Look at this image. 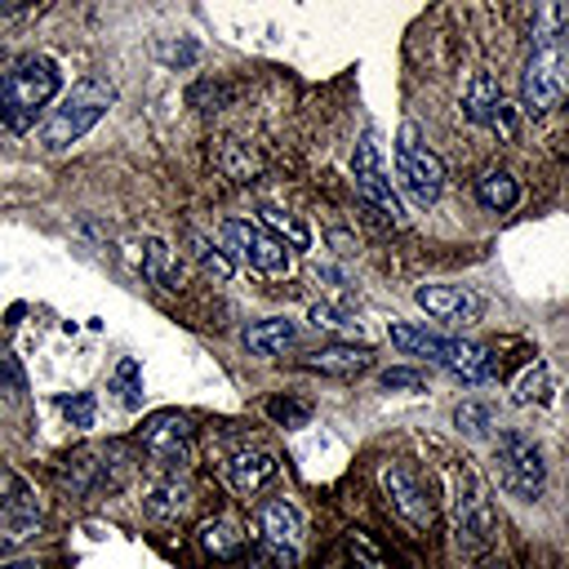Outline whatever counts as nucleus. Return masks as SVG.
<instances>
[{
    "label": "nucleus",
    "mask_w": 569,
    "mask_h": 569,
    "mask_svg": "<svg viewBox=\"0 0 569 569\" xmlns=\"http://www.w3.org/2000/svg\"><path fill=\"white\" fill-rule=\"evenodd\" d=\"M58 89H62V76L53 58H40V53L18 58L13 67L0 71V124L9 133H27L40 120V111L58 98Z\"/></svg>",
    "instance_id": "nucleus-1"
},
{
    "label": "nucleus",
    "mask_w": 569,
    "mask_h": 569,
    "mask_svg": "<svg viewBox=\"0 0 569 569\" xmlns=\"http://www.w3.org/2000/svg\"><path fill=\"white\" fill-rule=\"evenodd\" d=\"M387 333H391V342H396L405 356H427L431 365L458 373L462 382H489V378L502 373V360H498L489 347H476V342H462V338H440V333H431L427 325L396 320Z\"/></svg>",
    "instance_id": "nucleus-2"
},
{
    "label": "nucleus",
    "mask_w": 569,
    "mask_h": 569,
    "mask_svg": "<svg viewBox=\"0 0 569 569\" xmlns=\"http://www.w3.org/2000/svg\"><path fill=\"white\" fill-rule=\"evenodd\" d=\"M111 102H116L111 80H102V76H84V80H76V84L62 93V102L53 107V116L44 120V129H40V147H44V151H62V147L80 142V138L111 111Z\"/></svg>",
    "instance_id": "nucleus-3"
},
{
    "label": "nucleus",
    "mask_w": 569,
    "mask_h": 569,
    "mask_svg": "<svg viewBox=\"0 0 569 569\" xmlns=\"http://www.w3.org/2000/svg\"><path fill=\"white\" fill-rule=\"evenodd\" d=\"M449 480H453V538H458V551L480 560L498 538V516H493L489 489L476 476V467H467V462H458Z\"/></svg>",
    "instance_id": "nucleus-4"
},
{
    "label": "nucleus",
    "mask_w": 569,
    "mask_h": 569,
    "mask_svg": "<svg viewBox=\"0 0 569 569\" xmlns=\"http://www.w3.org/2000/svg\"><path fill=\"white\" fill-rule=\"evenodd\" d=\"M396 178L418 204H436V196L445 191V160L422 142L413 120H405L396 133Z\"/></svg>",
    "instance_id": "nucleus-5"
},
{
    "label": "nucleus",
    "mask_w": 569,
    "mask_h": 569,
    "mask_svg": "<svg viewBox=\"0 0 569 569\" xmlns=\"http://www.w3.org/2000/svg\"><path fill=\"white\" fill-rule=\"evenodd\" d=\"M493 462H498V485H502L511 498L533 502V498L542 493L547 467H542L538 445H533L525 431H502L498 445H493Z\"/></svg>",
    "instance_id": "nucleus-6"
},
{
    "label": "nucleus",
    "mask_w": 569,
    "mask_h": 569,
    "mask_svg": "<svg viewBox=\"0 0 569 569\" xmlns=\"http://www.w3.org/2000/svg\"><path fill=\"white\" fill-rule=\"evenodd\" d=\"M378 485H382V493H387V507H391L409 529L427 533V529L436 525L431 489H427V480H422V471H418V467H409V462L391 458V462H382V467H378Z\"/></svg>",
    "instance_id": "nucleus-7"
},
{
    "label": "nucleus",
    "mask_w": 569,
    "mask_h": 569,
    "mask_svg": "<svg viewBox=\"0 0 569 569\" xmlns=\"http://www.w3.org/2000/svg\"><path fill=\"white\" fill-rule=\"evenodd\" d=\"M565 44H533L529 49V62H525V76H520V111L525 116H547L560 93H565Z\"/></svg>",
    "instance_id": "nucleus-8"
},
{
    "label": "nucleus",
    "mask_w": 569,
    "mask_h": 569,
    "mask_svg": "<svg viewBox=\"0 0 569 569\" xmlns=\"http://www.w3.org/2000/svg\"><path fill=\"white\" fill-rule=\"evenodd\" d=\"M222 236H227V244H231L253 271H262V276H271V280H280V276L293 271L289 244H284L276 231H267L258 218H227V222H222Z\"/></svg>",
    "instance_id": "nucleus-9"
},
{
    "label": "nucleus",
    "mask_w": 569,
    "mask_h": 569,
    "mask_svg": "<svg viewBox=\"0 0 569 569\" xmlns=\"http://www.w3.org/2000/svg\"><path fill=\"white\" fill-rule=\"evenodd\" d=\"M351 173H356V196H360L382 222L400 227V222H405V204H400V196H396V187H391V178H387V169H382V156H378V142H373V138H360V142H356Z\"/></svg>",
    "instance_id": "nucleus-10"
},
{
    "label": "nucleus",
    "mask_w": 569,
    "mask_h": 569,
    "mask_svg": "<svg viewBox=\"0 0 569 569\" xmlns=\"http://www.w3.org/2000/svg\"><path fill=\"white\" fill-rule=\"evenodd\" d=\"M142 453L160 467V471H182L191 462V422L173 409L147 418L142 427Z\"/></svg>",
    "instance_id": "nucleus-11"
},
{
    "label": "nucleus",
    "mask_w": 569,
    "mask_h": 569,
    "mask_svg": "<svg viewBox=\"0 0 569 569\" xmlns=\"http://www.w3.org/2000/svg\"><path fill=\"white\" fill-rule=\"evenodd\" d=\"M462 111H467V120L471 124H485L489 133H498L502 142H511L516 138V107L502 98V89H498V80L489 76V71H476L471 76V84H467V98H462Z\"/></svg>",
    "instance_id": "nucleus-12"
},
{
    "label": "nucleus",
    "mask_w": 569,
    "mask_h": 569,
    "mask_svg": "<svg viewBox=\"0 0 569 569\" xmlns=\"http://www.w3.org/2000/svg\"><path fill=\"white\" fill-rule=\"evenodd\" d=\"M258 533H262V542H267V551L276 560H284V565L298 560V551H302V516H298V507L289 498L258 502Z\"/></svg>",
    "instance_id": "nucleus-13"
},
{
    "label": "nucleus",
    "mask_w": 569,
    "mask_h": 569,
    "mask_svg": "<svg viewBox=\"0 0 569 569\" xmlns=\"http://www.w3.org/2000/svg\"><path fill=\"white\" fill-rule=\"evenodd\" d=\"M413 302L436 316V320H449V325H471L485 316V298L467 284H418Z\"/></svg>",
    "instance_id": "nucleus-14"
},
{
    "label": "nucleus",
    "mask_w": 569,
    "mask_h": 569,
    "mask_svg": "<svg viewBox=\"0 0 569 569\" xmlns=\"http://www.w3.org/2000/svg\"><path fill=\"white\" fill-rule=\"evenodd\" d=\"M276 471H280V462H276L271 449H236V453L222 462V476H227V485H231L240 498H253L258 489H267V485L276 480Z\"/></svg>",
    "instance_id": "nucleus-15"
},
{
    "label": "nucleus",
    "mask_w": 569,
    "mask_h": 569,
    "mask_svg": "<svg viewBox=\"0 0 569 569\" xmlns=\"http://www.w3.org/2000/svg\"><path fill=\"white\" fill-rule=\"evenodd\" d=\"M302 369H311V373H333V378H356V373H365L369 365H373V351L360 342H333V347H320V351H307L302 360H298Z\"/></svg>",
    "instance_id": "nucleus-16"
},
{
    "label": "nucleus",
    "mask_w": 569,
    "mask_h": 569,
    "mask_svg": "<svg viewBox=\"0 0 569 569\" xmlns=\"http://www.w3.org/2000/svg\"><path fill=\"white\" fill-rule=\"evenodd\" d=\"M142 276L156 284V289H169V293H178L182 289V262H178V249L169 244V240H147L142 244Z\"/></svg>",
    "instance_id": "nucleus-17"
},
{
    "label": "nucleus",
    "mask_w": 569,
    "mask_h": 569,
    "mask_svg": "<svg viewBox=\"0 0 569 569\" xmlns=\"http://www.w3.org/2000/svg\"><path fill=\"white\" fill-rule=\"evenodd\" d=\"M196 542H200V551L213 556V560H240L244 547H249L244 529H240L236 520H222V516H218V520H204L200 533H196Z\"/></svg>",
    "instance_id": "nucleus-18"
},
{
    "label": "nucleus",
    "mask_w": 569,
    "mask_h": 569,
    "mask_svg": "<svg viewBox=\"0 0 569 569\" xmlns=\"http://www.w3.org/2000/svg\"><path fill=\"white\" fill-rule=\"evenodd\" d=\"M36 529H40V507H36L27 493H18V498L0 511V551H4V547H22L27 538H36Z\"/></svg>",
    "instance_id": "nucleus-19"
},
{
    "label": "nucleus",
    "mask_w": 569,
    "mask_h": 569,
    "mask_svg": "<svg viewBox=\"0 0 569 569\" xmlns=\"http://www.w3.org/2000/svg\"><path fill=\"white\" fill-rule=\"evenodd\" d=\"M293 338H298V325L284 320V316H267V320H258V325L244 329V347L253 356H280Z\"/></svg>",
    "instance_id": "nucleus-20"
},
{
    "label": "nucleus",
    "mask_w": 569,
    "mask_h": 569,
    "mask_svg": "<svg viewBox=\"0 0 569 569\" xmlns=\"http://www.w3.org/2000/svg\"><path fill=\"white\" fill-rule=\"evenodd\" d=\"M191 502L196 498H191V489L178 476H169V480L147 489V516H156V520H182L191 511Z\"/></svg>",
    "instance_id": "nucleus-21"
},
{
    "label": "nucleus",
    "mask_w": 569,
    "mask_h": 569,
    "mask_svg": "<svg viewBox=\"0 0 569 569\" xmlns=\"http://www.w3.org/2000/svg\"><path fill=\"white\" fill-rule=\"evenodd\" d=\"M476 200H480L485 209H493V213H507V209L520 200V187H516V178H511L507 169H485V173L476 178Z\"/></svg>",
    "instance_id": "nucleus-22"
},
{
    "label": "nucleus",
    "mask_w": 569,
    "mask_h": 569,
    "mask_svg": "<svg viewBox=\"0 0 569 569\" xmlns=\"http://www.w3.org/2000/svg\"><path fill=\"white\" fill-rule=\"evenodd\" d=\"M111 391L120 396L124 409H138V405H142V369H138L133 356H124V360L116 365V373H111Z\"/></svg>",
    "instance_id": "nucleus-23"
},
{
    "label": "nucleus",
    "mask_w": 569,
    "mask_h": 569,
    "mask_svg": "<svg viewBox=\"0 0 569 569\" xmlns=\"http://www.w3.org/2000/svg\"><path fill=\"white\" fill-rule=\"evenodd\" d=\"M516 405H533V400H547L551 396V373H547V365L538 360V365H529L520 378H516Z\"/></svg>",
    "instance_id": "nucleus-24"
},
{
    "label": "nucleus",
    "mask_w": 569,
    "mask_h": 569,
    "mask_svg": "<svg viewBox=\"0 0 569 569\" xmlns=\"http://www.w3.org/2000/svg\"><path fill=\"white\" fill-rule=\"evenodd\" d=\"M342 547H347V556H351L356 569H391L387 556H382V551L369 542V533H360V529H351V533L342 538Z\"/></svg>",
    "instance_id": "nucleus-25"
},
{
    "label": "nucleus",
    "mask_w": 569,
    "mask_h": 569,
    "mask_svg": "<svg viewBox=\"0 0 569 569\" xmlns=\"http://www.w3.org/2000/svg\"><path fill=\"white\" fill-rule=\"evenodd\" d=\"M258 222H262L267 231H284V236H289V244H298V249H307V244H311V231H307L293 213H284V209H271V204H267Z\"/></svg>",
    "instance_id": "nucleus-26"
},
{
    "label": "nucleus",
    "mask_w": 569,
    "mask_h": 569,
    "mask_svg": "<svg viewBox=\"0 0 569 569\" xmlns=\"http://www.w3.org/2000/svg\"><path fill=\"white\" fill-rule=\"evenodd\" d=\"M187 244H191V253H196V262L204 267V271H213L218 280H227L231 276V258L222 253V249H213V240H204V236H187Z\"/></svg>",
    "instance_id": "nucleus-27"
},
{
    "label": "nucleus",
    "mask_w": 569,
    "mask_h": 569,
    "mask_svg": "<svg viewBox=\"0 0 569 569\" xmlns=\"http://www.w3.org/2000/svg\"><path fill=\"white\" fill-rule=\"evenodd\" d=\"M267 418H271V422H284V427H307V422H311V405H307V400L276 396V400H267Z\"/></svg>",
    "instance_id": "nucleus-28"
},
{
    "label": "nucleus",
    "mask_w": 569,
    "mask_h": 569,
    "mask_svg": "<svg viewBox=\"0 0 569 569\" xmlns=\"http://www.w3.org/2000/svg\"><path fill=\"white\" fill-rule=\"evenodd\" d=\"M453 422H458V431H467V436H485V431H489V422H493V413H489V405L462 400V405L453 409Z\"/></svg>",
    "instance_id": "nucleus-29"
},
{
    "label": "nucleus",
    "mask_w": 569,
    "mask_h": 569,
    "mask_svg": "<svg viewBox=\"0 0 569 569\" xmlns=\"http://www.w3.org/2000/svg\"><path fill=\"white\" fill-rule=\"evenodd\" d=\"M58 409L67 413V422H71V427H93V413H98V405H93V396H89V391L62 396V400H58Z\"/></svg>",
    "instance_id": "nucleus-30"
},
{
    "label": "nucleus",
    "mask_w": 569,
    "mask_h": 569,
    "mask_svg": "<svg viewBox=\"0 0 569 569\" xmlns=\"http://www.w3.org/2000/svg\"><path fill=\"white\" fill-rule=\"evenodd\" d=\"M378 382L387 391H422L427 387V373H418V369H387Z\"/></svg>",
    "instance_id": "nucleus-31"
},
{
    "label": "nucleus",
    "mask_w": 569,
    "mask_h": 569,
    "mask_svg": "<svg viewBox=\"0 0 569 569\" xmlns=\"http://www.w3.org/2000/svg\"><path fill=\"white\" fill-rule=\"evenodd\" d=\"M311 320H316V325H325V329H351V325H356V320H347L342 311H333V307H325V302H316V307H311Z\"/></svg>",
    "instance_id": "nucleus-32"
},
{
    "label": "nucleus",
    "mask_w": 569,
    "mask_h": 569,
    "mask_svg": "<svg viewBox=\"0 0 569 569\" xmlns=\"http://www.w3.org/2000/svg\"><path fill=\"white\" fill-rule=\"evenodd\" d=\"M18 493H22V485H18V476L0 467V511H4V507H9V502H13Z\"/></svg>",
    "instance_id": "nucleus-33"
},
{
    "label": "nucleus",
    "mask_w": 569,
    "mask_h": 569,
    "mask_svg": "<svg viewBox=\"0 0 569 569\" xmlns=\"http://www.w3.org/2000/svg\"><path fill=\"white\" fill-rule=\"evenodd\" d=\"M0 569H36V560H4Z\"/></svg>",
    "instance_id": "nucleus-34"
},
{
    "label": "nucleus",
    "mask_w": 569,
    "mask_h": 569,
    "mask_svg": "<svg viewBox=\"0 0 569 569\" xmlns=\"http://www.w3.org/2000/svg\"><path fill=\"white\" fill-rule=\"evenodd\" d=\"M489 569H507V565H489Z\"/></svg>",
    "instance_id": "nucleus-35"
}]
</instances>
